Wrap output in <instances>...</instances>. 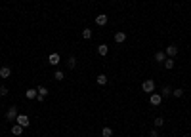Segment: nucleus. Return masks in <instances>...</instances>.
<instances>
[{"mask_svg":"<svg viewBox=\"0 0 191 137\" xmlns=\"http://www.w3.org/2000/svg\"><path fill=\"white\" fill-rule=\"evenodd\" d=\"M97 84H100V86H105V84H107V76L105 74H100V76H97V80H96Z\"/></svg>","mask_w":191,"mask_h":137,"instance_id":"obj_17","label":"nucleus"},{"mask_svg":"<svg viewBox=\"0 0 191 137\" xmlns=\"http://www.w3.org/2000/svg\"><path fill=\"white\" fill-rule=\"evenodd\" d=\"M170 93H172V89H170L168 86H164V88H163V97H168Z\"/></svg>","mask_w":191,"mask_h":137,"instance_id":"obj_22","label":"nucleus"},{"mask_svg":"<svg viewBox=\"0 0 191 137\" xmlns=\"http://www.w3.org/2000/svg\"><path fill=\"white\" fill-rule=\"evenodd\" d=\"M142 89H143V92H147V93H153L155 92V82L153 80H145V82L142 84Z\"/></svg>","mask_w":191,"mask_h":137,"instance_id":"obj_2","label":"nucleus"},{"mask_svg":"<svg viewBox=\"0 0 191 137\" xmlns=\"http://www.w3.org/2000/svg\"><path fill=\"white\" fill-rule=\"evenodd\" d=\"M164 59H166V54H164V51H157V54H155V61L157 63H164Z\"/></svg>","mask_w":191,"mask_h":137,"instance_id":"obj_10","label":"nucleus"},{"mask_svg":"<svg viewBox=\"0 0 191 137\" xmlns=\"http://www.w3.org/2000/svg\"><path fill=\"white\" fill-rule=\"evenodd\" d=\"M164 54H166L168 57H172V59H174V55L178 54V48H176V46H168V48L164 50Z\"/></svg>","mask_w":191,"mask_h":137,"instance_id":"obj_6","label":"nucleus"},{"mask_svg":"<svg viewBox=\"0 0 191 137\" xmlns=\"http://www.w3.org/2000/svg\"><path fill=\"white\" fill-rule=\"evenodd\" d=\"M12 133H13V135H21V133H23V126L15 124L13 128H12Z\"/></svg>","mask_w":191,"mask_h":137,"instance_id":"obj_13","label":"nucleus"},{"mask_svg":"<svg viewBox=\"0 0 191 137\" xmlns=\"http://www.w3.org/2000/svg\"><path fill=\"white\" fill-rule=\"evenodd\" d=\"M107 21H109V17H107L105 13H100V15L96 17V25H100V27H105Z\"/></svg>","mask_w":191,"mask_h":137,"instance_id":"obj_4","label":"nucleus"},{"mask_svg":"<svg viewBox=\"0 0 191 137\" xmlns=\"http://www.w3.org/2000/svg\"><path fill=\"white\" fill-rule=\"evenodd\" d=\"M101 135H103V137H111V135H113V130H111V128H103V130H101Z\"/></svg>","mask_w":191,"mask_h":137,"instance_id":"obj_19","label":"nucleus"},{"mask_svg":"<svg viewBox=\"0 0 191 137\" xmlns=\"http://www.w3.org/2000/svg\"><path fill=\"white\" fill-rule=\"evenodd\" d=\"M82 38H84V40H90V38H92V29H84V31H82Z\"/></svg>","mask_w":191,"mask_h":137,"instance_id":"obj_15","label":"nucleus"},{"mask_svg":"<svg viewBox=\"0 0 191 137\" xmlns=\"http://www.w3.org/2000/svg\"><path fill=\"white\" fill-rule=\"evenodd\" d=\"M172 93H174V97H184V89H182V88H178V89H174V92H172Z\"/></svg>","mask_w":191,"mask_h":137,"instance_id":"obj_21","label":"nucleus"},{"mask_svg":"<svg viewBox=\"0 0 191 137\" xmlns=\"http://www.w3.org/2000/svg\"><path fill=\"white\" fill-rule=\"evenodd\" d=\"M37 89H38V95H42V97L48 95V88H46V86H38Z\"/></svg>","mask_w":191,"mask_h":137,"instance_id":"obj_16","label":"nucleus"},{"mask_svg":"<svg viewBox=\"0 0 191 137\" xmlns=\"http://www.w3.org/2000/svg\"><path fill=\"white\" fill-rule=\"evenodd\" d=\"M15 122H17L19 126H23V128H27V126L31 124V120H29V116H27V114H17Z\"/></svg>","mask_w":191,"mask_h":137,"instance_id":"obj_1","label":"nucleus"},{"mask_svg":"<svg viewBox=\"0 0 191 137\" xmlns=\"http://www.w3.org/2000/svg\"><path fill=\"white\" fill-rule=\"evenodd\" d=\"M0 95H8V88L6 86H0Z\"/></svg>","mask_w":191,"mask_h":137,"instance_id":"obj_25","label":"nucleus"},{"mask_svg":"<svg viewBox=\"0 0 191 137\" xmlns=\"http://www.w3.org/2000/svg\"><path fill=\"white\" fill-rule=\"evenodd\" d=\"M25 95H27V99H37V95H38V89L31 88V89H27V92H25Z\"/></svg>","mask_w":191,"mask_h":137,"instance_id":"obj_8","label":"nucleus"},{"mask_svg":"<svg viewBox=\"0 0 191 137\" xmlns=\"http://www.w3.org/2000/svg\"><path fill=\"white\" fill-rule=\"evenodd\" d=\"M149 103H151L153 107H159V105L163 103V95H159V93H151V97H149Z\"/></svg>","mask_w":191,"mask_h":137,"instance_id":"obj_3","label":"nucleus"},{"mask_svg":"<svg viewBox=\"0 0 191 137\" xmlns=\"http://www.w3.org/2000/svg\"><path fill=\"white\" fill-rule=\"evenodd\" d=\"M163 124H164V120H163L161 116H159V118H155V128H161Z\"/></svg>","mask_w":191,"mask_h":137,"instance_id":"obj_23","label":"nucleus"},{"mask_svg":"<svg viewBox=\"0 0 191 137\" xmlns=\"http://www.w3.org/2000/svg\"><path fill=\"white\" fill-rule=\"evenodd\" d=\"M97 54H100L101 57H105L107 54H109V48H107V46H105V44H101V46H100V48H97Z\"/></svg>","mask_w":191,"mask_h":137,"instance_id":"obj_11","label":"nucleus"},{"mask_svg":"<svg viewBox=\"0 0 191 137\" xmlns=\"http://www.w3.org/2000/svg\"><path fill=\"white\" fill-rule=\"evenodd\" d=\"M10 74H12V68H10V67H2V68H0V76H2V78H10Z\"/></svg>","mask_w":191,"mask_h":137,"instance_id":"obj_9","label":"nucleus"},{"mask_svg":"<svg viewBox=\"0 0 191 137\" xmlns=\"http://www.w3.org/2000/svg\"><path fill=\"white\" fill-rule=\"evenodd\" d=\"M54 78H55V80H63V78H65V72L63 71H55V74H54Z\"/></svg>","mask_w":191,"mask_h":137,"instance_id":"obj_18","label":"nucleus"},{"mask_svg":"<svg viewBox=\"0 0 191 137\" xmlns=\"http://www.w3.org/2000/svg\"><path fill=\"white\" fill-rule=\"evenodd\" d=\"M67 67H69V68H75V67H76V59H75V57H69V61H67Z\"/></svg>","mask_w":191,"mask_h":137,"instance_id":"obj_20","label":"nucleus"},{"mask_svg":"<svg viewBox=\"0 0 191 137\" xmlns=\"http://www.w3.org/2000/svg\"><path fill=\"white\" fill-rule=\"evenodd\" d=\"M6 118L8 120H15V118H17V107H10L8 112H6Z\"/></svg>","mask_w":191,"mask_h":137,"instance_id":"obj_5","label":"nucleus"},{"mask_svg":"<svg viewBox=\"0 0 191 137\" xmlns=\"http://www.w3.org/2000/svg\"><path fill=\"white\" fill-rule=\"evenodd\" d=\"M48 61H50V65H58V63L61 61V57H59V54H50Z\"/></svg>","mask_w":191,"mask_h":137,"instance_id":"obj_7","label":"nucleus"},{"mask_svg":"<svg viewBox=\"0 0 191 137\" xmlns=\"http://www.w3.org/2000/svg\"><path fill=\"white\" fill-rule=\"evenodd\" d=\"M163 65H164V68H174V59H172V57H168V59H164Z\"/></svg>","mask_w":191,"mask_h":137,"instance_id":"obj_14","label":"nucleus"},{"mask_svg":"<svg viewBox=\"0 0 191 137\" xmlns=\"http://www.w3.org/2000/svg\"><path fill=\"white\" fill-rule=\"evenodd\" d=\"M124 40H126V34L124 33H117L115 34V42H117V44H122Z\"/></svg>","mask_w":191,"mask_h":137,"instance_id":"obj_12","label":"nucleus"},{"mask_svg":"<svg viewBox=\"0 0 191 137\" xmlns=\"http://www.w3.org/2000/svg\"><path fill=\"white\" fill-rule=\"evenodd\" d=\"M149 137H159V130H157V128L151 130V131H149Z\"/></svg>","mask_w":191,"mask_h":137,"instance_id":"obj_24","label":"nucleus"}]
</instances>
